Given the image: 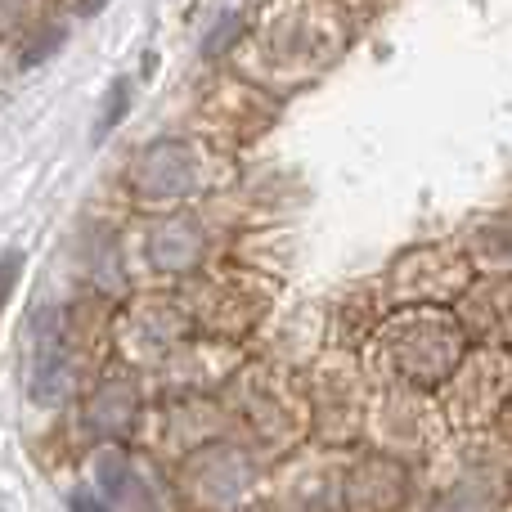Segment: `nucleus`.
Wrapping results in <instances>:
<instances>
[{"instance_id":"obj_2","label":"nucleus","mask_w":512,"mask_h":512,"mask_svg":"<svg viewBox=\"0 0 512 512\" xmlns=\"http://www.w3.org/2000/svg\"><path fill=\"white\" fill-rule=\"evenodd\" d=\"M126 108H131V81H126V77H117L113 86H108L104 117H99V122H95V144H99V140H108V135H113L117 126H122Z\"/></svg>"},{"instance_id":"obj_5","label":"nucleus","mask_w":512,"mask_h":512,"mask_svg":"<svg viewBox=\"0 0 512 512\" xmlns=\"http://www.w3.org/2000/svg\"><path fill=\"white\" fill-rule=\"evenodd\" d=\"M234 32H239V18H234V14H225V18H221V27H216L212 36H207V54H216V50H221V45L230 41Z\"/></svg>"},{"instance_id":"obj_8","label":"nucleus","mask_w":512,"mask_h":512,"mask_svg":"<svg viewBox=\"0 0 512 512\" xmlns=\"http://www.w3.org/2000/svg\"><path fill=\"white\" fill-rule=\"evenodd\" d=\"M104 0H81V14H90V9H99Z\"/></svg>"},{"instance_id":"obj_3","label":"nucleus","mask_w":512,"mask_h":512,"mask_svg":"<svg viewBox=\"0 0 512 512\" xmlns=\"http://www.w3.org/2000/svg\"><path fill=\"white\" fill-rule=\"evenodd\" d=\"M23 261H27V256L18 248L0 256V310H5L9 297H14V283H18V274H23Z\"/></svg>"},{"instance_id":"obj_7","label":"nucleus","mask_w":512,"mask_h":512,"mask_svg":"<svg viewBox=\"0 0 512 512\" xmlns=\"http://www.w3.org/2000/svg\"><path fill=\"white\" fill-rule=\"evenodd\" d=\"M72 512H108L95 495H72Z\"/></svg>"},{"instance_id":"obj_6","label":"nucleus","mask_w":512,"mask_h":512,"mask_svg":"<svg viewBox=\"0 0 512 512\" xmlns=\"http://www.w3.org/2000/svg\"><path fill=\"white\" fill-rule=\"evenodd\" d=\"M18 18H23V0H0V32H9Z\"/></svg>"},{"instance_id":"obj_1","label":"nucleus","mask_w":512,"mask_h":512,"mask_svg":"<svg viewBox=\"0 0 512 512\" xmlns=\"http://www.w3.org/2000/svg\"><path fill=\"white\" fill-rule=\"evenodd\" d=\"M382 360L414 387H436L459 373L463 360V328L441 310H405L396 315L378 337Z\"/></svg>"},{"instance_id":"obj_4","label":"nucleus","mask_w":512,"mask_h":512,"mask_svg":"<svg viewBox=\"0 0 512 512\" xmlns=\"http://www.w3.org/2000/svg\"><path fill=\"white\" fill-rule=\"evenodd\" d=\"M54 45H63V32H45L36 45H27V50H23V68H32V63H41L45 54L54 50Z\"/></svg>"}]
</instances>
